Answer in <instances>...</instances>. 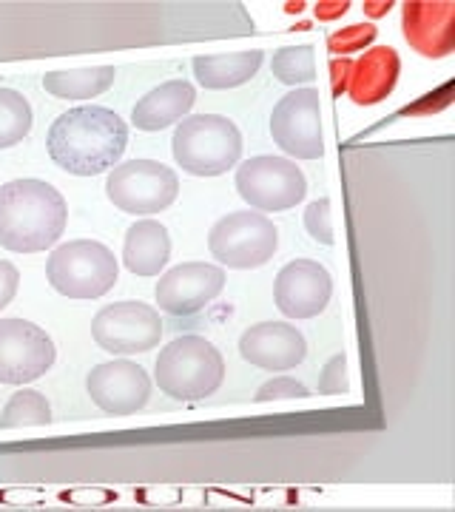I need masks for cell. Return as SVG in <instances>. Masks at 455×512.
<instances>
[{"label": "cell", "mask_w": 455, "mask_h": 512, "mask_svg": "<svg viewBox=\"0 0 455 512\" xmlns=\"http://www.w3.org/2000/svg\"><path fill=\"white\" fill-rule=\"evenodd\" d=\"M171 259L168 228L157 220L134 222L123 242V265L134 276H160Z\"/></svg>", "instance_id": "obj_19"}, {"label": "cell", "mask_w": 455, "mask_h": 512, "mask_svg": "<svg viewBox=\"0 0 455 512\" xmlns=\"http://www.w3.org/2000/svg\"><path fill=\"white\" fill-rule=\"evenodd\" d=\"M69 222L63 194L46 180H12L0 185V248L40 254L57 245Z\"/></svg>", "instance_id": "obj_2"}, {"label": "cell", "mask_w": 455, "mask_h": 512, "mask_svg": "<svg viewBox=\"0 0 455 512\" xmlns=\"http://www.w3.org/2000/svg\"><path fill=\"white\" fill-rule=\"evenodd\" d=\"M401 29L421 57H450L455 52V3L407 0L401 6Z\"/></svg>", "instance_id": "obj_15"}, {"label": "cell", "mask_w": 455, "mask_h": 512, "mask_svg": "<svg viewBox=\"0 0 455 512\" xmlns=\"http://www.w3.org/2000/svg\"><path fill=\"white\" fill-rule=\"evenodd\" d=\"M114 80H117L114 66H91V69L46 74L43 89L57 100H91L109 92Z\"/></svg>", "instance_id": "obj_21"}, {"label": "cell", "mask_w": 455, "mask_h": 512, "mask_svg": "<svg viewBox=\"0 0 455 512\" xmlns=\"http://www.w3.org/2000/svg\"><path fill=\"white\" fill-rule=\"evenodd\" d=\"M35 114L29 100L15 89H0V151L23 143V137L32 131Z\"/></svg>", "instance_id": "obj_23"}, {"label": "cell", "mask_w": 455, "mask_h": 512, "mask_svg": "<svg viewBox=\"0 0 455 512\" xmlns=\"http://www.w3.org/2000/svg\"><path fill=\"white\" fill-rule=\"evenodd\" d=\"M376 37H379V29L373 23H353L328 37V49L333 57H347L353 52H367L376 43Z\"/></svg>", "instance_id": "obj_25"}, {"label": "cell", "mask_w": 455, "mask_h": 512, "mask_svg": "<svg viewBox=\"0 0 455 512\" xmlns=\"http://www.w3.org/2000/svg\"><path fill=\"white\" fill-rule=\"evenodd\" d=\"M271 137L293 160H319L322 140V103L316 89H293L271 114Z\"/></svg>", "instance_id": "obj_10"}, {"label": "cell", "mask_w": 455, "mask_h": 512, "mask_svg": "<svg viewBox=\"0 0 455 512\" xmlns=\"http://www.w3.org/2000/svg\"><path fill=\"white\" fill-rule=\"evenodd\" d=\"M225 291V271L211 262H182L157 279L154 299L168 316H194Z\"/></svg>", "instance_id": "obj_12"}, {"label": "cell", "mask_w": 455, "mask_h": 512, "mask_svg": "<svg viewBox=\"0 0 455 512\" xmlns=\"http://www.w3.org/2000/svg\"><path fill=\"white\" fill-rule=\"evenodd\" d=\"M154 382L168 399L202 402L225 382V359L208 339L180 336L160 350L154 362Z\"/></svg>", "instance_id": "obj_3"}, {"label": "cell", "mask_w": 455, "mask_h": 512, "mask_svg": "<svg viewBox=\"0 0 455 512\" xmlns=\"http://www.w3.org/2000/svg\"><path fill=\"white\" fill-rule=\"evenodd\" d=\"M120 262L109 245L94 239H72L57 245L46 259V279L60 296L89 302L100 299L117 285Z\"/></svg>", "instance_id": "obj_5"}, {"label": "cell", "mask_w": 455, "mask_h": 512, "mask_svg": "<svg viewBox=\"0 0 455 512\" xmlns=\"http://www.w3.org/2000/svg\"><path fill=\"white\" fill-rule=\"evenodd\" d=\"M310 396L308 387L296 382L291 376H273L271 382H265L256 390V402H279V399H305Z\"/></svg>", "instance_id": "obj_28"}, {"label": "cell", "mask_w": 455, "mask_h": 512, "mask_svg": "<svg viewBox=\"0 0 455 512\" xmlns=\"http://www.w3.org/2000/svg\"><path fill=\"white\" fill-rule=\"evenodd\" d=\"M180 194V177L174 168L157 160L117 163L106 180V197L128 217H151L171 208Z\"/></svg>", "instance_id": "obj_6"}, {"label": "cell", "mask_w": 455, "mask_h": 512, "mask_svg": "<svg viewBox=\"0 0 455 512\" xmlns=\"http://www.w3.org/2000/svg\"><path fill=\"white\" fill-rule=\"evenodd\" d=\"M234 183L239 197L251 205V211L259 214L288 211L308 194V180L302 168L288 157H271V154H259L237 165Z\"/></svg>", "instance_id": "obj_8"}, {"label": "cell", "mask_w": 455, "mask_h": 512, "mask_svg": "<svg viewBox=\"0 0 455 512\" xmlns=\"http://www.w3.org/2000/svg\"><path fill=\"white\" fill-rule=\"evenodd\" d=\"M57 350L46 330L26 319H0V384H29L46 376Z\"/></svg>", "instance_id": "obj_11"}, {"label": "cell", "mask_w": 455, "mask_h": 512, "mask_svg": "<svg viewBox=\"0 0 455 512\" xmlns=\"http://www.w3.org/2000/svg\"><path fill=\"white\" fill-rule=\"evenodd\" d=\"M350 390V379H347V359L345 353L330 356L328 365L319 373V393L325 396H342Z\"/></svg>", "instance_id": "obj_27"}, {"label": "cell", "mask_w": 455, "mask_h": 512, "mask_svg": "<svg viewBox=\"0 0 455 512\" xmlns=\"http://www.w3.org/2000/svg\"><path fill=\"white\" fill-rule=\"evenodd\" d=\"M239 356L259 370H293L305 362L308 342L302 330L282 322H262L239 336Z\"/></svg>", "instance_id": "obj_16"}, {"label": "cell", "mask_w": 455, "mask_h": 512, "mask_svg": "<svg viewBox=\"0 0 455 512\" xmlns=\"http://www.w3.org/2000/svg\"><path fill=\"white\" fill-rule=\"evenodd\" d=\"M20 288V271L9 262V259H0V311L6 305H12V299L18 296Z\"/></svg>", "instance_id": "obj_29"}, {"label": "cell", "mask_w": 455, "mask_h": 512, "mask_svg": "<svg viewBox=\"0 0 455 512\" xmlns=\"http://www.w3.org/2000/svg\"><path fill=\"white\" fill-rule=\"evenodd\" d=\"M194 103H197V89L188 80H168L137 100L131 111V123L140 131H163L185 120Z\"/></svg>", "instance_id": "obj_18"}, {"label": "cell", "mask_w": 455, "mask_h": 512, "mask_svg": "<svg viewBox=\"0 0 455 512\" xmlns=\"http://www.w3.org/2000/svg\"><path fill=\"white\" fill-rule=\"evenodd\" d=\"M305 231H308L316 242H322V245H333V242H336V237H333V220H330L328 197L310 202L308 211H305Z\"/></svg>", "instance_id": "obj_26"}, {"label": "cell", "mask_w": 455, "mask_h": 512, "mask_svg": "<svg viewBox=\"0 0 455 512\" xmlns=\"http://www.w3.org/2000/svg\"><path fill=\"white\" fill-rule=\"evenodd\" d=\"M401 74V57L396 49L390 46H373L367 49L350 72V83H347V97L356 106H379L384 103Z\"/></svg>", "instance_id": "obj_17"}, {"label": "cell", "mask_w": 455, "mask_h": 512, "mask_svg": "<svg viewBox=\"0 0 455 512\" xmlns=\"http://www.w3.org/2000/svg\"><path fill=\"white\" fill-rule=\"evenodd\" d=\"M273 77L285 86H305L316 77V57H313V46H288L282 52L273 55L271 63Z\"/></svg>", "instance_id": "obj_24"}, {"label": "cell", "mask_w": 455, "mask_h": 512, "mask_svg": "<svg viewBox=\"0 0 455 512\" xmlns=\"http://www.w3.org/2000/svg\"><path fill=\"white\" fill-rule=\"evenodd\" d=\"M126 146V120L106 106H77L63 111L46 134V151L52 163L74 177L106 174L123 160Z\"/></svg>", "instance_id": "obj_1"}, {"label": "cell", "mask_w": 455, "mask_h": 512, "mask_svg": "<svg viewBox=\"0 0 455 512\" xmlns=\"http://www.w3.org/2000/svg\"><path fill=\"white\" fill-rule=\"evenodd\" d=\"M347 9H350V3H347V0H322V3H316V18L336 20V18H342Z\"/></svg>", "instance_id": "obj_31"}, {"label": "cell", "mask_w": 455, "mask_h": 512, "mask_svg": "<svg viewBox=\"0 0 455 512\" xmlns=\"http://www.w3.org/2000/svg\"><path fill=\"white\" fill-rule=\"evenodd\" d=\"M279 248V231L268 214L234 211L214 222L208 231V251L219 265L234 271H251L268 265Z\"/></svg>", "instance_id": "obj_7"}, {"label": "cell", "mask_w": 455, "mask_h": 512, "mask_svg": "<svg viewBox=\"0 0 455 512\" xmlns=\"http://www.w3.org/2000/svg\"><path fill=\"white\" fill-rule=\"evenodd\" d=\"M91 336L97 348L111 356H137L148 353L163 339V319L160 311L146 302H114L100 308L91 319Z\"/></svg>", "instance_id": "obj_9"}, {"label": "cell", "mask_w": 455, "mask_h": 512, "mask_svg": "<svg viewBox=\"0 0 455 512\" xmlns=\"http://www.w3.org/2000/svg\"><path fill=\"white\" fill-rule=\"evenodd\" d=\"M86 393L106 416H131L151 399V376L131 359H114L89 370Z\"/></svg>", "instance_id": "obj_13"}, {"label": "cell", "mask_w": 455, "mask_h": 512, "mask_svg": "<svg viewBox=\"0 0 455 512\" xmlns=\"http://www.w3.org/2000/svg\"><path fill=\"white\" fill-rule=\"evenodd\" d=\"M262 52L251 49V52H234V55H200L194 57V77L202 89H234L248 83L259 66H262Z\"/></svg>", "instance_id": "obj_20"}, {"label": "cell", "mask_w": 455, "mask_h": 512, "mask_svg": "<svg viewBox=\"0 0 455 512\" xmlns=\"http://www.w3.org/2000/svg\"><path fill=\"white\" fill-rule=\"evenodd\" d=\"M171 151L185 174L219 177L239 165L242 134L222 114H188L174 128Z\"/></svg>", "instance_id": "obj_4"}, {"label": "cell", "mask_w": 455, "mask_h": 512, "mask_svg": "<svg viewBox=\"0 0 455 512\" xmlns=\"http://www.w3.org/2000/svg\"><path fill=\"white\" fill-rule=\"evenodd\" d=\"M350 72H353V60H347V57H333L330 60V89H333V97L347 94Z\"/></svg>", "instance_id": "obj_30"}, {"label": "cell", "mask_w": 455, "mask_h": 512, "mask_svg": "<svg viewBox=\"0 0 455 512\" xmlns=\"http://www.w3.org/2000/svg\"><path fill=\"white\" fill-rule=\"evenodd\" d=\"M333 279L325 265L313 259H293L273 282V302L288 319H313L328 308Z\"/></svg>", "instance_id": "obj_14"}, {"label": "cell", "mask_w": 455, "mask_h": 512, "mask_svg": "<svg viewBox=\"0 0 455 512\" xmlns=\"http://www.w3.org/2000/svg\"><path fill=\"white\" fill-rule=\"evenodd\" d=\"M52 424V404L37 390H20L0 410V430L46 427Z\"/></svg>", "instance_id": "obj_22"}, {"label": "cell", "mask_w": 455, "mask_h": 512, "mask_svg": "<svg viewBox=\"0 0 455 512\" xmlns=\"http://www.w3.org/2000/svg\"><path fill=\"white\" fill-rule=\"evenodd\" d=\"M390 9H393L390 0H370V3H364V12H367L370 18H384Z\"/></svg>", "instance_id": "obj_32"}]
</instances>
